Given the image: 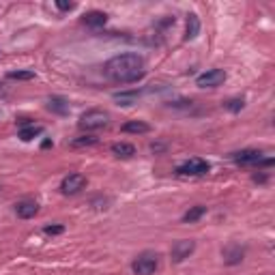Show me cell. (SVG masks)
I'll list each match as a JSON object with an SVG mask.
<instances>
[{"label":"cell","instance_id":"d6986e66","mask_svg":"<svg viewBox=\"0 0 275 275\" xmlns=\"http://www.w3.org/2000/svg\"><path fill=\"white\" fill-rule=\"evenodd\" d=\"M243 106H245V99L243 97H232V99H228V101H224V108L228 110V112H241L243 110Z\"/></svg>","mask_w":275,"mask_h":275},{"label":"cell","instance_id":"7c38bea8","mask_svg":"<svg viewBox=\"0 0 275 275\" xmlns=\"http://www.w3.org/2000/svg\"><path fill=\"white\" fill-rule=\"evenodd\" d=\"M82 22L86 24L88 28H101V26L108 22V15L103 11H88L86 15H84Z\"/></svg>","mask_w":275,"mask_h":275},{"label":"cell","instance_id":"8992f818","mask_svg":"<svg viewBox=\"0 0 275 275\" xmlns=\"http://www.w3.org/2000/svg\"><path fill=\"white\" fill-rule=\"evenodd\" d=\"M196 250V241L192 239H181L176 241L172 245V250H170V258H172V263H183L185 258H189Z\"/></svg>","mask_w":275,"mask_h":275},{"label":"cell","instance_id":"603a6c76","mask_svg":"<svg viewBox=\"0 0 275 275\" xmlns=\"http://www.w3.org/2000/svg\"><path fill=\"white\" fill-rule=\"evenodd\" d=\"M56 9H61V11H73L75 9V2H63V0H56Z\"/></svg>","mask_w":275,"mask_h":275},{"label":"cell","instance_id":"30bf717a","mask_svg":"<svg viewBox=\"0 0 275 275\" xmlns=\"http://www.w3.org/2000/svg\"><path fill=\"white\" fill-rule=\"evenodd\" d=\"M15 213H17V217H22V219H30L39 213V205L35 200H22L15 205Z\"/></svg>","mask_w":275,"mask_h":275},{"label":"cell","instance_id":"6da1fadb","mask_svg":"<svg viewBox=\"0 0 275 275\" xmlns=\"http://www.w3.org/2000/svg\"><path fill=\"white\" fill-rule=\"evenodd\" d=\"M103 73L116 84H132L144 77V58L140 54H119L103 65Z\"/></svg>","mask_w":275,"mask_h":275},{"label":"cell","instance_id":"e0dca14e","mask_svg":"<svg viewBox=\"0 0 275 275\" xmlns=\"http://www.w3.org/2000/svg\"><path fill=\"white\" fill-rule=\"evenodd\" d=\"M205 215H206V206L196 205V206L189 208L185 215H183V221H185V224H194V221H198L200 217H205Z\"/></svg>","mask_w":275,"mask_h":275},{"label":"cell","instance_id":"7a4b0ae2","mask_svg":"<svg viewBox=\"0 0 275 275\" xmlns=\"http://www.w3.org/2000/svg\"><path fill=\"white\" fill-rule=\"evenodd\" d=\"M157 269H159V254L155 252H142L132 263V271L136 275H153Z\"/></svg>","mask_w":275,"mask_h":275},{"label":"cell","instance_id":"52a82bcc","mask_svg":"<svg viewBox=\"0 0 275 275\" xmlns=\"http://www.w3.org/2000/svg\"><path fill=\"white\" fill-rule=\"evenodd\" d=\"M86 187V176L80 174V172H73V174H67L61 183V192L67 194V196H73L77 192H82V189Z\"/></svg>","mask_w":275,"mask_h":275},{"label":"cell","instance_id":"44dd1931","mask_svg":"<svg viewBox=\"0 0 275 275\" xmlns=\"http://www.w3.org/2000/svg\"><path fill=\"white\" fill-rule=\"evenodd\" d=\"M93 144H97V138L95 136H82V138H77V140L71 142V146L80 148V146H93Z\"/></svg>","mask_w":275,"mask_h":275},{"label":"cell","instance_id":"9a60e30c","mask_svg":"<svg viewBox=\"0 0 275 275\" xmlns=\"http://www.w3.org/2000/svg\"><path fill=\"white\" fill-rule=\"evenodd\" d=\"M112 153L116 157H123V159H127V157H134L136 155V146L129 142H116L112 144Z\"/></svg>","mask_w":275,"mask_h":275},{"label":"cell","instance_id":"9c48e42d","mask_svg":"<svg viewBox=\"0 0 275 275\" xmlns=\"http://www.w3.org/2000/svg\"><path fill=\"white\" fill-rule=\"evenodd\" d=\"M221 256H224V263L226 265H241L243 263V256H245V247H241L239 243H230L221 250Z\"/></svg>","mask_w":275,"mask_h":275},{"label":"cell","instance_id":"277c9868","mask_svg":"<svg viewBox=\"0 0 275 275\" xmlns=\"http://www.w3.org/2000/svg\"><path fill=\"white\" fill-rule=\"evenodd\" d=\"M226 71L224 69H208L205 71V73H200L198 77H196V86L200 88H217L221 86V84L226 82Z\"/></svg>","mask_w":275,"mask_h":275},{"label":"cell","instance_id":"8fae6325","mask_svg":"<svg viewBox=\"0 0 275 275\" xmlns=\"http://www.w3.org/2000/svg\"><path fill=\"white\" fill-rule=\"evenodd\" d=\"M48 110L50 112H54V114H58V116H67L69 114V103H67V99L65 97H50L48 99Z\"/></svg>","mask_w":275,"mask_h":275},{"label":"cell","instance_id":"5bb4252c","mask_svg":"<svg viewBox=\"0 0 275 275\" xmlns=\"http://www.w3.org/2000/svg\"><path fill=\"white\" fill-rule=\"evenodd\" d=\"M123 132L125 134H148L150 132V125L148 123H144V121H129L123 125Z\"/></svg>","mask_w":275,"mask_h":275},{"label":"cell","instance_id":"ac0fdd59","mask_svg":"<svg viewBox=\"0 0 275 275\" xmlns=\"http://www.w3.org/2000/svg\"><path fill=\"white\" fill-rule=\"evenodd\" d=\"M138 97H140L138 90H125V93H116L114 101H119V106H132V103H136Z\"/></svg>","mask_w":275,"mask_h":275},{"label":"cell","instance_id":"7402d4cb","mask_svg":"<svg viewBox=\"0 0 275 275\" xmlns=\"http://www.w3.org/2000/svg\"><path fill=\"white\" fill-rule=\"evenodd\" d=\"M43 232L50 234V237H54V234H63L65 232V226H61V224H58V226H45Z\"/></svg>","mask_w":275,"mask_h":275},{"label":"cell","instance_id":"3957f363","mask_svg":"<svg viewBox=\"0 0 275 275\" xmlns=\"http://www.w3.org/2000/svg\"><path fill=\"white\" fill-rule=\"evenodd\" d=\"M110 121V114L106 110H86L82 116H80V127L86 129V132H95V129H101L106 127Z\"/></svg>","mask_w":275,"mask_h":275},{"label":"cell","instance_id":"2e32d148","mask_svg":"<svg viewBox=\"0 0 275 275\" xmlns=\"http://www.w3.org/2000/svg\"><path fill=\"white\" fill-rule=\"evenodd\" d=\"M41 134H43V127H41V125H28V127H22V129L17 132L19 140H24V142L35 140V138L41 136Z\"/></svg>","mask_w":275,"mask_h":275},{"label":"cell","instance_id":"5b68a950","mask_svg":"<svg viewBox=\"0 0 275 275\" xmlns=\"http://www.w3.org/2000/svg\"><path fill=\"white\" fill-rule=\"evenodd\" d=\"M208 163L205 159H200V157H194V159H187L185 163H181L179 168H176V174L181 176H202L208 172Z\"/></svg>","mask_w":275,"mask_h":275},{"label":"cell","instance_id":"ffe728a7","mask_svg":"<svg viewBox=\"0 0 275 275\" xmlns=\"http://www.w3.org/2000/svg\"><path fill=\"white\" fill-rule=\"evenodd\" d=\"M9 80H35V71L30 69H17V71H9L6 73Z\"/></svg>","mask_w":275,"mask_h":275},{"label":"cell","instance_id":"ba28073f","mask_svg":"<svg viewBox=\"0 0 275 275\" xmlns=\"http://www.w3.org/2000/svg\"><path fill=\"white\" fill-rule=\"evenodd\" d=\"M232 159L237 161L239 166H258V163L263 161L265 157L256 148H245V150H239V153H234Z\"/></svg>","mask_w":275,"mask_h":275},{"label":"cell","instance_id":"4fadbf2b","mask_svg":"<svg viewBox=\"0 0 275 275\" xmlns=\"http://www.w3.org/2000/svg\"><path fill=\"white\" fill-rule=\"evenodd\" d=\"M200 32V19L196 13H189L187 15V24H185V41H194Z\"/></svg>","mask_w":275,"mask_h":275}]
</instances>
